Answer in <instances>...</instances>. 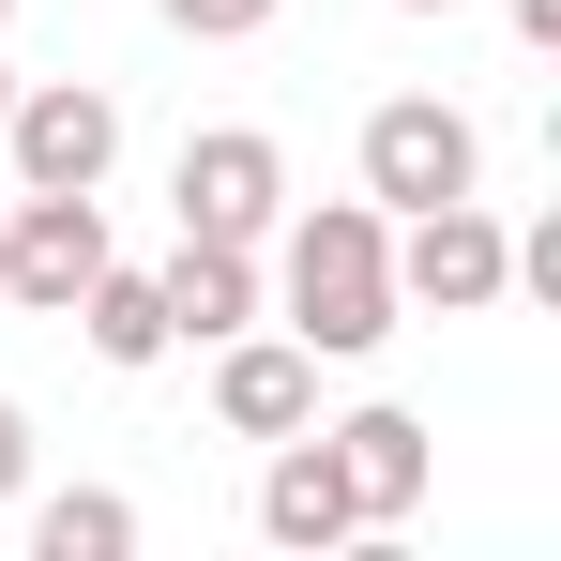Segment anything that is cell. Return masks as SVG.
Listing matches in <instances>:
<instances>
[{
	"mask_svg": "<svg viewBox=\"0 0 561 561\" xmlns=\"http://www.w3.org/2000/svg\"><path fill=\"white\" fill-rule=\"evenodd\" d=\"M516 46H561V0H516Z\"/></svg>",
	"mask_w": 561,
	"mask_h": 561,
	"instance_id": "obj_15",
	"label": "cell"
},
{
	"mask_svg": "<svg viewBox=\"0 0 561 561\" xmlns=\"http://www.w3.org/2000/svg\"><path fill=\"white\" fill-rule=\"evenodd\" d=\"M213 425L228 440H288V425H319V350L304 334H213Z\"/></svg>",
	"mask_w": 561,
	"mask_h": 561,
	"instance_id": "obj_7",
	"label": "cell"
},
{
	"mask_svg": "<svg viewBox=\"0 0 561 561\" xmlns=\"http://www.w3.org/2000/svg\"><path fill=\"white\" fill-rule=\"evenodd\" d=\"M288 228V334L319 365H365L379 334L410 319L394 304V213L379 197H319V213H274Z\"/></svg>",
	"mask_w": 561,
	"mask_h": 561,
	"instance_id": "obj_1",
	"label": "cell"
},
{
	"mask_svg": "<svg viewBox=\"0 0 561 561\" xmlns=\"http://www.w3.org/2000/svg\"><path fill=\"white\" fill-rule=\"evenodd\" d=\"M168 197H183L197 243H274V213H288V152L259 137V122H213V137H183Z\"/></svg>",
	"mask_w": 561,
	"mask_h": 561,
	"instance_id": "obj_6",
	"label": "cell"
},
{
	"mask_svg": "<svg viewBox=\"0 0 561 561\" xmlns=\"http://www.w3.org/2000/svg\"><path fill=\"white\" fill-rule=\"evenodd\" d=\"M0 106H15V77H0Z\"/></svg>",
	"mask_w": 561,
	"mask_h": 561,
	"instance_id": "obj_18",
	"label": "cell"
},
{
	"mask_svg": "<svg viewBox=\"0 0 561 561\" xmlns=\"http://www.w3.org/2000/svg\"><path fill=\"white\" fill-rule=\"evenodd\" d=\"M168 350H213V334H243L259 319V243H197L183 228V259H168Z\"/></svg>",
	"mask_w": 561,
	"mask_h": 561,
	"instance_id": "obj_10",
	"label": "cell"
},
{
	"mask_svg": "<svg viewBox=\"0 0 561 561\" xmlns=\"http://www.w3.org/2000/svg\"><path fill=\"white\" fill-rule=\"evenodd\" d=\"M319 440H334V470H350V516H365V531H394V516L425 501V470H440L410 410H350V425H319Z\"/></svg>",
	"mask_w": 561,
	"mask_h": 561,
	"instance_id": "obj_9",
	"label": "cell"
},
{
	"mask_svg": "<svg viewBox=\"0 0 561 561\" xmlns=\"http://www.w3.org/2000/svg\"><path fill=\"white\" fill-rule=\"evenodd\" d=\"M77 334H92V365H122V379H137V365H168V288L106 259V274L77 288Z\"/></svg>",
	"mask_w": 561,
	"mask_h": 561,
	"instance_id": "obj_11",
	"label": "cell"
},
{
	"mask_svg": "<svg viewBox=\"0 0 561 561\" xmlns=\"http://www.w3.org/2000/svg\"><path fill=\"white\" fill-rule=\"evenodd\" d=\"M0 152H15V183H46V197H106V168H122V92H92V77H15Z\"/></svg>",
	"mask_w": 561,
	"mask_h": 561,
	"instance_id": "obj_3",
	"label": "cell"
},
{
	"mask_svg": "<svg viewBox=\"0 0 561 561\" xmlns=\"http://www.w3.org/2000/svg\"><path fill=\"white\" fill-rule=\"evenodd\" d=\"M106 274V197H46L15 183L0 213V304H31V319H77V288Z\"/></svg>",
	"mask_w": 561,
	"mask_h": 561,
	"instance_id": "obj_5",
	"label": "cell"
},
{
	"mask_svg": "<svg viewBox=\"0 0 561 561\" xmlns=\"http://www.w3.org/2000/svg\"><path fill=\"white\" fill-rule=\"evenodd\" d=\"M394 15H456V0H394Z\"/></svg>",
	"mask_w": 561,
	"mask_h": 561,
	"instance_id": "obj_16",
	"label": "cell"
},
{
	"mask_svg": "<svg viewBox=\"0 0 561 561\" xmlns=\"http://www.w3.org/2000/svg\"><path fill=\"white\" fill-rule=\"evenodd\" d=\"M31 547L46 561H122L137 547V501L122 485H61V501H31Z\"/></svg>",
	"mask_w": 561,
	"mask_h": 561,
	"instance_id": "obj_12",
	"label": "cell"
},
{
	"mask_svg": "<svg viewBox=\"0 0 561 561\" xmlns=\"http://www.w3.org/2000/svg\"><path fill=\"white\" fill-rule=\"evenodd\" d=\"M365 197H379V213H425V197H485V137H470V106H440V92H394V106H365Z\"/></svg>",
	"mask_w": 561,
	"mask_h": 561,
	"instance_id": "obj_4",
	"label": "cell"
},
{
	"mask_svg": "<svg viewBox=\"0 0 561 561\" xmlns=\"http://www.w3.org/2000/svg\"><path fill=\"white\" fill-rule=\"evenodd\" d=\"M259 531H274V547H365V516H350V470H334V440H319V425H288L274 440V470H259Z\"/></svg>",
	"mask_w": 561,
	"mask_h": 561,
	"instance_id": "obj_8",
	"label": "cell"
},
{
	"mask_svg": "<svg viewBox=\"0 0 561 561\" xmlns=\"http://www.w3.org/2000/svg\"><path fill=\"white\" fill-rule=\"evenodd\" d=\"M0 31H15V0H0Z\"/></svg>",
	"mask_w": 561,
	"mask_h": 561,
	"instance_id": "obj_17",
	"label": "cell"
},
{
	"mask_svg": "<svg viewBox=\"0 0 561 561\" xmlns=\"http://www.w3.org/2000/svg\"><path fill=\"white\" fill-rule=\"evenodd\" d=\"M516 288V228L485 213V197H425V213H394V304H425V319H485Z\"/></svg>",
	"mask_w": 561,
	"mask_h": 561,
	"instance_id": "obj_2",
	"label": "cell"
},
{
	"mask_svg": "<svg viewBox=\"0 0 561 561\" xmlns=\"http://www.w3.org/2000/svg\"><path fill=\"white\" fill-rule=\"evenodd\" d=\"M152 15H168L183 46H259V31H274L288 0H152Z\"/></svg>",
	"mask_w": 561,
	"mask_h": 561,
	"instance_id": "obj_13",
	"label": "cell"
},
{
	"mask_svg": "<svg viewBox=\"0 0 561 561\" xmlns=\"http://www.w3.org/2000/svg\"><path fill=\"white\" fill-rule=\"evenodd\" d=\"M0 501H31V410L0 394Z\"/></svg>",
	"mask_w": 561,
	"mask_h": 561,
	"instance_id": "obj_14",
	"label": "cell"
}]
</instances>
